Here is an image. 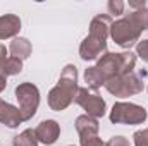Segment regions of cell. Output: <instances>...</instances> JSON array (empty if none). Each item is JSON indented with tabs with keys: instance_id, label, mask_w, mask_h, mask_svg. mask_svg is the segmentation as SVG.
Returning <instances> with one entry per match:
<instances>
[{
	"instance_id": "obj_1",
	"label": "cell",
	"mask_w": 148,
	"mask_h": 146,
	"mask_svg": "<svg viewBox=\"0 0 148 146\" xmlns=\"http://www.w3.org/2000/svg\"><path fill=\"white\" fill-rule=\"evenodd\" d=\"M134 65H136V53H133L131 50L121 52V53L105 52L98 59L97 65L88 67L84 71V81H86L88 88L97 91L98 88L105 86V83L114 77L133 72Z\"/></svg>"
},
{
	"instance_id": "obj_2",
	"label": "cell",
	"mask_w": 148,
	"mask_h": 146,
	"mask_svg": "<svg viewBox=\"0 0 148 146\" xmlns=\"http://www.w3.org/2000/svg\"><path fill=\"white\" fill-rule=\"evenodd\" d=\"M148 29V9H138L126 16H122L117 21H112L110 38L115 45L129 50L131 46L138 45L140 36L143 31Z\"/></svg>"
},
{
	"instance_id": "obj_3",
	"label": "cell",
	"mask_w": 148,
	"mask_h": 146,
	"mask_svg": "<svg viewBox=\"0 0 148 146\" xmlns=\"http://www.w3.org/2000/svg\"><path fill=\"white\" fill-rule=\"evenodd\" d=\"M112 16L98 14L90 23V33L79 45V57L83 60H97L107 52V38L110 36Z\"/></svg>"
},
{
	"instance_id": "obj_4",
	"label": "cell",
	"mask_w": 148,
	"mask_h": 146,
	"mask_svg": "<svg viewBox=\"0 0 148 146\" xmlns=\"http://www.w3.org/2000/svg\"><path fill=\"white\" fill-rule=\"evenodd\" d=\"M77 88V69L73 64H67L60 72L57 86H53L48 93V107L53 112L66 110L74 102Z\"/></svg>"
},
{
	"instance_id": "obj_5",
	"label": "cell",
	"mask_w": 148,
	"mask_h": 146,
	"mask_svg": "<svg viewBox=\"0 0 148 146\" xmlns=\"http://www.w3.org/2000/svg\"><path fill=\"white\" fill-rule=\"evenodd\" d=\"M145 76H147L145 71L140 72V74H136L133 71V72L117 76V77H114V79H110V81L105 83V89H107L110 95L119 96V98L134 96V95H138V93L143 91V88H145V83H143Z\"/></svg>"
},
{
	"instance_id": "obj_6",
	"label": "cell",
	"mask_w": 148,
	"mask_h": 146,
	"mask_svg": "<svg viewBox=\"0 0 148 146\" xmlns=\"http://www.w3.org/2000/svg\"><path fill=\"white\" fill-rule=\"evenodd\" d=\"M147 110L136 103L129 102H117L110 110L112 124H126V126H138L147 120Z\"/></svg>"
},
{
	"instance_id": "obj_7",
	"label": "cell",
	"mask_w": 148,
	"mask_h": 146,
	"mask_svg": "<svg viewBox=\"0 0 148 146\" xmlns=\"http://www.w3.org/2000/svg\"><path fill=\"white\" fill-rule=\"evenodd\" d=\"M16 98L19 102V112L23 122L31 120L40 105V89L33 83H21L16 88Z\"/></svg>"
},
{
	"instance_id": "obj_8",
	"label": "cell",
	"mask_w": 148,
	"mask_h": 146,
	"mask_svg": "<svg viewBox=\"0 0 148 146\" xmlns=\"http://www.w3.org/2000/svg\"><path fill=\"white\" fill-rule=\"evenodd\" d=\"M74 102L86 112V115L93 117V119H100L105 115V100L97 93V91H90L88 88H77V93L74 96Z\"/></svg>"
},
{
	"instance_id": "obj_9",
	"label": "cell",
	"mask_w": 148,
	"mask_h": 146,
	"mask_svg": "<svg viewBox=\"0 0 148 146\" xmlns=\"http://www.w3.org/2000/svg\"><path fill=\"white\" fill-rule=\"evenodd\" d=\"M35 134H36V138H38V143H43V145H47V146L53 145L59 139V136H60V126L55 120H52V119L43 120V122H40L36 126Z\"/></svg>"
},
{
	"instance_id": "obj_10",
	"label": "cell",
	"mask_w": 148,
	"mask_h": 146,
	"mask_svg": "<svg viewBox=\"0 0 148 146\" xmlns=\"http://www.w3.org/2000/svg\"><path fill=\"white\" fill-rule=\"evenodd\" d=\"M74 124H76V131L79 134V139H86V138L98 136L100 124H98L97 119H93L90 115H79Z\"/></svg>"
},
{
	"instance_id": "obj_11",
	"label": "cell",
	"mask_w": 148,
	"mask_h": 146,
	"mask_svg": "<svg viewBox=\"0 0 148 146\" xmlns=\"http://www.w3.org/2000/svg\"><path fill=\"white\" fill-rule=\"evenodd\" d=\"M0 122L5 124L7 127L14 129L17 127L19 124H23V117H21V112L19 108H16L14 105L0 100Z\"/></svg>"
},
{
	"instance_id": "obj_12",
	"label": "cell",
	"mask_w": 148,
	"mask_h": 146,
	"mask_svg": "<svg viewBox=\"0 0 148 146\" xmlns=\"http://www.w3.org/2000/svg\"><path fill=\"white\" fill-rule=\"evenodd\" d=\"M21 31V19L16 14L0 16V40L16 36Z\"/></svg>"
},
{
	"instance_id": "obj_13",
	"label": "cell",
	"mask_w": 148,
	"mask_h": 146,
	"mask_svg": "<svg viewBox=\"0 0 148 146\" xmlns=\"http://www.w3.org/2000/svg\"><path fill=\"white\" fill-rule=\"evenodd\" d=\"M31 43L28 38H14L9 45V52H10V57H16L19 60H26L29 55H31Z\"/></svg>"
},
{
	"instance_id": "obj_14",
	"label": "cell",
	"mask_w": 148,
	"mask_h": 146,
	"mask_svg": "<svg viewBox=\"0 0 148 146\" xmlns=\"http://www.w3.org/2000/svg\"><path fill=\"white\" fill-rule=\"evenodd\" d=\"M12 146H38V138L35 134V129H26L21 134L14 136Z\"/></svg>"
},
{
	"instance_id": "obj_15",
	"label": "cell",
	"mask_w": 148,
	"mask_h": 146,
	"mask_svg": "<svg viewBox=\"0 0 148 146\" xmlns=\"http://www.w3.org/2000/svg\"><path fill=\"white\" fill-rule=\"evenodd\" d=\"M3 69H5L7 76H16L23 71V60H19L16 57H9L3 64Z\"/></svg>"
},
{
	"instance_id": "obj_16",
	"label": "cell",
	"mask_w": 148,
	"mask_h": 146,
	"mask_svg": "<svg viewBox=\"0 0 148 146\" xmlns=\"http://www.w3.org/2000/svg\"><path fill=\"white\" fill-rule=\"evenodd\" d=\"M134 146H148V127L134 132Z\"/></svg>"
},
{
	"instance_id": "obj_17",
	"label": "cell",
	"mask_w": 148,
	"mask_h": 146,
	"mask_svg": "<svg viewBox=\"0 0 148 146\" xmlns=\"http://www.w3.org/2000/svg\"><path fill=\"white\" fill-rule=\"evenodd\" d=\"M136 55L140 59H143L145 62H148V40L138 41V45H136Z\"/></svg>"
},
{
	"instance_id": "obj_18",
	"label": "cell",
	"mask_w": 148,
	"mask_h": 146,
	"mask_svg": "<svg viewBox=\"0 0 148 146\" xmlns=\"http://www.w3.org/2000/svg\"><path fill=\"white\" fill-rule=\"evenodd\" d=\"M107 7H109V12H110L112 16H121L122 10H124V2H121V0H110Z\"/></svg>"
},
{
	"instance_id": "obj_19",
	"label": "cell",
	"mask_w": 148,
	"mask_h": 146,
	"mask_svg": "<svg viewBox=\"0 0 148 146\" xmlns=\"http://www.w3.org/2000/svg\"><path fill=\"white\" fill-rule=\"evenodd\" d=\"M105 146H129V141L124 136H114L105 143Z\"/></svg>"
},
{
	"instance_id": "obj_20",
	"label": "cell",
	"mask_w": 148,
	"mask_h": 146,
	"mask_svg": "<svg viewBox=\"0 0 148 146\" xmlns=\"http://www.w3.org/2000/svg\"><path fill=\"white\" fill-rule=\"evenodd\" d=\"M79 145H81V146H105V143H103L98 136H93V138L79 139Z\"/></svg>"
},
{
	"instance_id": "obj_21",
	"label": "cell",
	"mask_w": 148,
	"mask_h": 146,
	"mask_svg": "<svg viewBox=\"0 0 148 146\" xmlns=\"http://www.w3.org/2000/svg\"><path fill=\"white\" fill-rule=\"evenodd\" d=\"M3 64L5 62H2L0 64V93L5 89V86H7V74H5V69H3Z\"/></svg>"
},
{
	"instance_id": "obj_22",
	"label": "cell",
	"mask_w": 148,
	"mask_h": 146,
	"mask_svg": "<svg viewBox=\"0 0 148 146\" xmlns=\"http://www.w3.org/2000/svg\"><path fill=\"white\" fill-rule=\"evenodd\" d=\"M9 57H7V48H5V45H2L0 43V64L2 62H5Z\"/></svg>"
},
{
	"instance_id": "obj_23",
	"label": "cell",
	"mask_w": 148,
	"mask_h": 146,
	"mask_svg": "<svg viewBox=\"0 0 148 146\" xmlns=\"http://www.w3.org/2000/svg\"><path fill=\"white\" fill-rule=\"evenodd\" d=\"M71 146H74V145H71Z\"/></svg>"
}]
</instances>
